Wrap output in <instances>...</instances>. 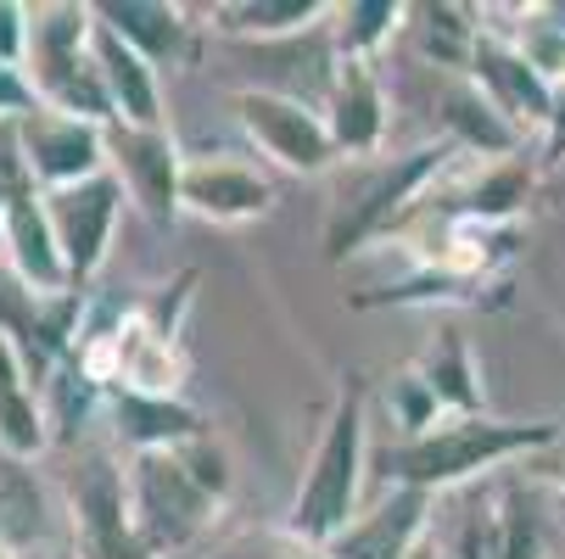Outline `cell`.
Wrapping results in <instances>:
<instances>
[{
  "mask_svg": "<svg viewBox=\"0 0 565 559\" xmlns=\"http://www.w3.org/2000/svg\"><path fill=\"white\" fill-rule=\"evenodd\" d=\"M543 437H548L543 426H510V431L504 426H459V431H448V437H437L426 448H409L397 459V470L415 475V482H431V475H459V470H470L481 459L526 448V442H543Z\"/></svg>",
  "mask_w": 565,
  "mask_h": 559,
  "instance_id": "6da1fadb",
  "label": "cell"
},
{
  "mask_svg": "<svg viewBox=\"0 0 565 559\" xmlns=\"http://www.w3.org/2000/svg\"><path fill=\"white\" fill-rule=\"evenodd\" d=\"M353 453H359V420L353 409H342L331 442H326V459H319V475L302 498V526L308 531H331L342 515H348V498H353Z\"/></svg>",
  "mask_w": 565,
  "mask_h": 559,
  "instance_id": "7a4b0ae2",
  "label": "cell"
},
{
  "mask_svg": "<svg viewBox=\"0 0 565 559\" xmlns=\"http://www.w3.org/2000/svg\"><path fill=\"white\" fill-rule=\"evenodd\" d=\"M247 118H253V129H264V135L275 140V151L286 157V163H302V169L326 163V140H319V129H313L297 107L253 96V101H247Z\"/></svg>",
  "mask_w": 565,
  "mask_h": 559,
  "instance_id": "3957f363",
  "label": "cell"
},
{
  "mask_svg": "<svg viewBox=\"0 0 565 559\" xmlns=\"http://www.w3.org/2000/svg\"><path fill=\"white\" fill-rule=\"evenodd\" d=\"M78 509H85V531H90V559H135L124 542V520H118V487L107 470H90L78 487Z\"/></svg>",
  "mask_w": 565,
  "mask_h": 559,
  "instance_id": "277c9868",
  "label": "cell"
},
{
  "mask_svg": "<svg viewBox=\"0 0 565 559\" xmlns=\"http://www.w3.org/2000/svg\"><path fill=\"white\" fill-rule=\"evenodd\" d=\"M107 218H113V185H85V191L62 196V229H67V252H73L78 269L96 264Z\"/></svg>",
  "mask_w": 565,
  "mask_h": 559,
  "instance_id": "5b68a950",
  "label": "cell"
},
{
  "mask_svg": "<svg viewBox=\"0 0 565 559\" xmlns=\"http://www.w3.org/2000/svg\"><path fill=\"white\" fill-rule=\"evenodd\" d=\"M415 515H420V504H415V498H397V504H392V509H381L359 537H348L342 559H397V548H403V537H409Z\"/></svg>",
  "mask_w": 565,
  "mask_h": 559,
  "instance_id": "8992f818",
  "label": "cell"
},
{
  "mask_svg": "<svg viewBox=\"0 0 565 559\" xmlns=\"http://www.w3.org/2000/svg\"><path fill=\"white\" fill-rule=\"evenodd\" d=\"M34 140V157H40V169L45 174H78V169H90V157H96V140L90 135H78V129H29Z\"/></svg>",
  "mask_w": 565,
  "mask_h": 559,
  "instance_id": "52a82bcc",
  "label": "cell"
},
{
  "mask_svg": "<svg viewBox=\"0 0 565 559\" xmlns=\"http://www.w3.org/2000/svg\"><path fill=\"white\" fill-rule=\"evenodd\" d=\"M124 157H129V174L140 180L146 202L163 213L169 196H174V163H169V151L157 146V140H124Z\"/></svg>",
  "mask_w": 565,
  "mask_h": 559,
  "instance_id": "ba28073f",
  "label": "cell"
},
{
  "mask_svg": "<svg viewBox=\"0 0 565 559\" xmlns=\"http://www.w3.org/2000/svg\"><path fill=\"white\" fill-rule=\"evenodd\" d=\"M40 526V493L23 482V470L0 459V537H29Z\"/></svg>",
  "mask_w": 565,
  "mask_h": 559,
  "instance_id": "9c48e42d",
  "label": "cell"
},
{
  "mask_svg": "<svg viewBox=\"0 0 565 559\" xmlns=\"http://www.w3.org/2000/svg\"><path fill=\"white\" fill-rule=\"evenodd\" d=\"M191 196L202 207H218V213L264 207V185H253L247 174H191Z\"/></svg>",
  "mask_w": 565,
  "mask_h": 559,
  "instance_id": "30bf717a",
  "label": "cell"
},
{
  "mask_svg": "<svg viewBox=\"0 0 565 559\" xmlns=\"http://www.w3.org/2000/svg\"><path fill=\"white\" fill-rule=\"evenodd\" d=\"M146 504L157 509V515H180V520H191L196 509H202V493L185 482V475L174 470V464H146Z\"/></svg>",
  "mask_w": 565,
  "mask_h": 559,
  "instance_id": "8fae6325",
  "label": "cell"
},
{
  "mask_svg": "<svg viewBox=\"0 0 565 559\" xmlns=\"http://www.w3.org/2000/svg\"><path fill=\"white\" fill-rule=\"evenodd\" d=\"M481 67H488V78H493V85L515 101V107H526V112H548V96H543V85H537V78L521 67V62H510V56H481Z\"/></svg>",
  "mask_w": 565,
  "mask_h": 559,
  "instance_id": "7c38bea8",
  "label": "cell"
},
{
  "mask_svg": "<svg viewBox=\"0 0 565 559\" xmlns=\"http://www.w3.org/2000/svg\"><path fill=\"white\" fill-rule=\"evenodd\" d=\"M426 169H431V157H415L409 169H397L392 180H381V185H375V196L364 202V213H359V218H353V224H348V229L337 235V247H348V241H353L359 229H370V224H375V218H381V213H386V207H392V202L403 196V191H409V185H415V180H420Z\"/></svg>",
  "mask_w": 565,
  "mask_h": 559,
  "instance_id": "4fadbf2b",
  "label": "cell"
},
{
  "mask_svg": "<svg viewBox=\"0 0 565 559\" xmlns=\"http://www.w3.org/2000/svg\"><path fill=\"white\" fill-rule=\"evenodd\" d=\"M107 73H113V85H118L124 107H129L135 118H151V85H146L140 62H135V56H129L118 40H107Z\"/></svg>",
  "mask_w": 565,
  "mask_h": 559,
  "instance_id": "5bb4252c",
  "label": "cell"
},
{
  "mask_svg": "<svg viewBox=\"0 0 565 559\" xmlns=\"http://www.w3.org/2000/svg\"><path fill=\"white\" fill-rule=\"evenodd\" d=\"M135 40H146L151 51H169L174 45V18L163 12V7H135V0H129V7H107Z\"/></svg>",
  "mask_w": 565,
  "mask_h": 559,
  "instance_id": "9a60e30c",
  "label": "cell"
},
{
  "mask_svg": "<svg viewBox=\"0 0 565 559\" xmlns=\"http://www.w3.org/2000/svg\"><path fill=\"white\" fill-rule=\"evenodd\" d=\"M0 431H7V442L12 448H34V415L23 409V397H18V386H12V369H7V353H0Z\"/></svg>",
  "mask_w": 565,
  "mask_h": 559,
  "instance_id": "2e32d148",
  "label": "cell"
},
{
  "mask_svg": "<svg viewBox=\"0 0 565 559\" xmlns=\"http://www.w3.org/2000/svg\"><path fill=\"white\" fill-rule=\"evenodd\" d=\"M124 420L135 437H174V431H191V415L180 409H151V404H135V397H124Z\"/></svg>",
  "mask_w": 565,
  "mask_h": 559,
  "instance_id": "e0dca14e",
  "label": "cell"
},
{
  "mask_svg": "<svg viewBox=\"0 0 565 559\" xmlns=\"http://www.w3.org/2000/svg\"><path fill=\"white\" fill-rule=\"evenodd\" d=\"M375 135V96H370V85L364 78H353V96L342 101V140H370Z\"/></svg>",
  "mask_w": 565,
  "mask_h": 559,
  "instance_id": "ac0fdd59",
  "label": "cell"
},
{
  "mask_svg": "<svg viewBox=\"0 0 565 559\" xmlns=\"http://www.w3.org/2000/svg\"><path fill=\"white\" fill-rule=\"evenodd\" d=\"M18 247H23V264H29L40 280H56V264H51V252H45V229H40V218H34L29 207H18Z\"/></svg>",
  "mask_w": 565,
  "mask_h": 559,
  "instance_id": "d6986e66",
  "label": "cell"
},
{
  "mask_svg": "<svg viewBox=\"0 0 565 559\" xmlns=\"http://www.w3.org/2000/svg\"><path fill=\"white\" fill-rule=\"evenodd\" d=\"M515 196H521V174H499V180H493L488 191L476 196V207H488V213H504V207H510Z\"/></svg>",
  "mask_w": 565,
  "mask_h": 559,
  "instance_id": "ffe728a7",
  "label": "cell"
},
{
  "mask_svg": "<svg viewBox=\"0 0 565 559\" xmlns=\"http://www.w3.org/2000/svg\"><path fill=\"white\" fill-rule=\"evenodd\" d=\"M537 553V537H532V520L515 509V520H510V537H504V559H532Z\"/></svg>",
  "mask_w": 565,
  "mask_h": 559,
  "instance_id": "44dd1931",
  "label": "cell"
},
{
  "mask_svg": "<svg viewBox=\"0 0 565 559\" xmlns=\"http://www.w3.org/2000/svg\"><path fill=\"white\" fill-rule=\"evenodd\" d=\"M454 123H465L476 140H488V146H504V129H499V123H488V118H481L476 107H465V101H454Z\"/></svg>",
  "mask_w": 565,
  "mask_h": 559,
  "instance_id": "7402d4cb",
  "label": "cell"
},
{
  "mask_svg": "<svg viewBox=\"0 0 565 559\" xmlns=\"http://www.w3.org/2000/svg\"><path fill=\"white\" fill-rule=\"evenodd\" d=\"M386 12H392V7H359V34L370 40V34L381 29V18H386Z\"/></svg>",
  "mask_w": 565,
  "mask_h": 559,
  "instance_id": "603a6c76",
  "label": "cell"
},
{
  "mask_svg": "<svg viewBox=\"0 0 565 559\" xmlns=\"http://www.w3.org/2000/svg\"><path fill=\"white\" fill-rule=\"evenodd\" d=\"M12 45H18V34H12V12L0 7V56H12Z\"/></svg>",
  "mask_w": 565,
  "mask_h": 559,
  "instance_id": "cb8c5ba5",
  "label": "cell"
},
{
  "mask_svg": "<svg viewBox=\"0 0 565 559\" xmlns=\"http://www.w3.org/2000/svg\"><path fill=\"white\" fill-rule=\"evenodd\" d=\"M0 101H23V90L12 85V78H7V73H0Z\"/></svg>",
  "mask_w": 565,
  "mask_h": 559,
  "instance_id": "d4e9b609",
  "label": "cell"
}]
</instances>
